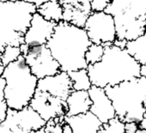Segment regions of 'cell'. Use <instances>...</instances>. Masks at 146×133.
I'll list each match as a JSON object with an SVG mask.
<instances>
[{"label": "cell", "instance_id": "cell-1", "mask_svg": "<svg viewBox=\"0 0 146 133\" xmlns=\"http://www.w3.org/2000/svg\"><path fill=\"white\" fill-rule=\"evenodd\" d=\"M91 43L84 28L61 21L46 46L59 63L61 71L69 72L88 68L85 53Z\"/></svg>", "mask_w": 146, "mask_h": 133}, {"label": "cell", "instance_id": "cell-2", "mask_svg": "<svg viewBox=\"0 0 146 133\" xmlns=\"http://www.w3.org/2000/svg\"><path fill=\"white\" fill-rule=\"evenodd\" d=\"M101 61L89 64L88 71L92 84L105 89L141 76V64L128 52L114 44L105 45Z\"/></svg>", "mask_w": 146, "mask_h": 133}, {"label": "cell", "instance_id": "cell-3", "mask_svg": "<svg viewBox=\"0 0 146 133\" xmlns=\"http://www.w3.org/2000/svg\"><path fill=\"white\" fill-rule=\"evenodd\" d=\"M37 6L24 0L0 1V52L5 46H20Z\"/></svg>", "mask_w": 146, "mask_h": 133}, {"label": "cell", "instance_id": "cell-4", "mask_svg": "<svg viewBox=\"0 0 146 133\" xmlns=\"http://www.w3.org/2000/svg\"><path fill=\"white\" fill-rule=\"evenodd\" d=\"M105 90L111 99L116 115L124 122H139L146 112V77L140 76L108 86Z\"/></svg>", "mask_w": 146, "mask_h": 133}, {"label": "cell", "instance_id": "cell-5", "mask_svg": "<svg viewBox=\"0 0 146 133\" xmlns=\"http://www.w3.org/2000/svg\"><path fill=\"white\" fill-rule=\"evenodd\" d=\"M3 77L6 81L5 101L8 107L20 110L29 106L37 90L39 79L32 73L23 55L5 66Z\"/></svg>", "mask_w": 146, "mask_h": 133}, {"label": "cell", "instance_id": "cell-6", "mask_svg": "<svg viewBox=\"0 0 146 133\" xmlns=\"http://www.w3.org/2000/svg\"><path fill=\"white\" fill-rule=\"evenodd\" d=\"M105 11L113 17L118 39L129 41L146 32V0H112Z\"/></svg>", "mask_w": 146, "mask_h": 133}, {"label": "cell", "instance_id": "cell-7", "mask_svg": "<svg viewBox=\"0 0 146 133\" xmlns=\"http://www.w3.org/2000/svg\"><path fill=\"white\" fill-rule=\"evenodd\" d=\"M46 121L29 105L20 110L10 108L0 122V133H31L44 128Z\"/></svg>", "mask_w": 146, "mask_h": 133}, {"label": "cell", "instance_id": "cell-8", "mask_svg": "<svg viewBox=\"0 0 146 133\" xmlns=\"http://www.w3.org/2000/svg\"><path fill=\"white\" fill-rule=\"evenodd\" d=\"M92 43L113 44L117 39L113 17L106 11H92L84 27Z\"/></svg>", "mask_w": 146, "mask_h": 133}, {"label": "cell", "instance_id": "cell-9", "mask_svg": "<svg viewBox=\"0 0 146 133\" xmlns=\"http://www.w3.org/2000/svg\"><path fill=\"white\" fill-rule=\"evenodd\" d=\"M32 73L38 78H44L61 71L59 63L52 56L46 44L29 46L23 55Z\"/></svg>", "mask_w": 146, "mask_h": 133}, {"label": "cell", "instance_id": "cell-10", "mask_svg": "<svg viewBox=\"0 0 146 133\" xmlns=\"http://www.w3.org/2000/svg\"><path fill=\"white\" fill-rule=\"evenodd\" d=\"M29 106L33 107L46 122L66 115V101L48 92L37 89Z\"/></svg>", "mask_w": 146, "mask_h": 133}, {"label": "cell", "instance_id": "cell-11", "mask_svg": "<svg viewBox=\"0 0 146 133\" xmlns=\"http://www.w3.org/2000/svg\"><path fill=\"white\" fill-rule=\"evenodd\" d=\"M56 25L57 22L46 20L36 11L25 33L24 43L29 46L46 44L54 33Z\"/></svg>", "mask_w": 146, "mask_h": 133}, {"label": "cell", "instance_id": "cell-12", "mask_svg": "<svg viewBox=\"0 0 146 133\" xmlns=\"http://www.w3.org/2000/svg\"><path fill=\"white\" fill-rule=\"evenodd\" d=\"M63 7V21L84 28L92 13L91 0H59Z\"/></svg>", "mask_w": 146, "mask_h": 133}, {"label": "cell", "instance_id": "cell-13", "mask_svg": "<svg viewBox=\"0 0 146 133\" xmlns=\"http://www.w3.org/2000/svg\"><path fill=\"white\" fill-rule=\"evenodd\" d=\"M89 93L92 101L90 111L92 112L102 124L108 123L110 119L117 116L113 102L105 89L92 85L89 89Z\"/></svg>", "mask_w": 146, "mask_h": 133}, {"label": "cell", "instance_id": "cell-14", "mask_svg": "<svg viewBox=\"0 0 146 133\" xmlns=\"http://www.w3.org/2000/svg\"><path fill=\"white\" fill-rule=\"evenodd\" d=\"M37 89L48 92L65 101L73 90V88L68 72L61 71L55 75L39 79Z\"/></svg>", "mask_w": 146, "mask_h": 133}, {"label": "cell", "instance_id": "cell-15", "mask_svg": "<svg viewBox=\"0 0 146 133\" xmlns=\"http://www.w3.org/2000/svg\"><path fill=\"white\" fill-rule=\"evenodd\" d=\"M73 133H98L102 126V121L90 111L73 116H64Z\"/></svg>", "mask_w": 146, "mask_h": 133}, {"label": "cell", "instance_id": "cell-16", "mask_svg": "<svg viewBox=\"0 0 146 133\" xmlns=\"http://www.w3.org/2000/svg\"><path fill=\"white\" fill-rule=\"evenodd\" d=\"M66 116H73L84 113L90 110L92 101L89 90H74L73 89L67 99Z\"/></svg>", "mask_w": 146, "mask_h": 133}, {"label": "cell", "instance_id": "cell-17", "mask_svg": "<svg viewBox=\"0 0 146 133\" xmlns=\"http://www.w3.org/2000/svg\"><path fill=\"white\" fill-rule=\"evenodd\" d=\"M37 12L48 21L59 22L63 21V7L59 0H50L37 6Z\"/></svg>", "mask_w": 146, "mask_h": 133}, {"label": "cell", "instance_id": "cell-18", "mask_svg": "<svg viewBox=\"0 0 146 133\" xmlns=\"http://www.w3.org/2000/svg\"><path fill=\"white\" fill-rule=\"evenodd\" d=\"M125 49L141 64H146V32L126 43Z\"/></svg>", "mask_w": 146, "mask_h": 133}, {"label": "cell", "instance_id": "cell-19", "mask_svg": "<svg viewBox=\"0 0 146 133\" xmlns=\"http://www.w3.org/2000/svg\"><path fill=\"white\" fill-rule=\"evenodd\" d=\"M74 90H89L92 87V82L87 68L68 72Z\"/></svg>", "mask_w": 146, "mask_h": 133}, {"label": "cell", "instance_id": "cell-20", "mask_svg": "<svg viewBox=\"0 0 146 133\" xmlns=\"http://www.w3.org/2000/svg\"><path fill=\"white\" fill-rule=\"evenodd\" d=\"M125 122L118 116L110 119L108 123L103 124L98 133H125Z\"/></svg>", "mask_w": 146, "mask_h": 133}, {"label": "cell", "instance_id": "cell-21", "mask_svg": "<svg viewBox=\"0 0 146 133\" xmlns=\"http://www.w3.org/2000/svg\"><path fill=\"white\" fill-rule=\"evenodd\" d=\"M105 52V46L101 44L91 43L85 53V59L88 64H94L101 61Z\"/></svg>", "mask_w": 146, "mask_h": 133}, {"label": "cell", "instance_id": "cell-22", "mask_svg": "<svg viewBox=\"0 0 146 133\" xmlns=\"http://www.w3.org/2000/svg\"><path fill=\"white\" fill-rule=\"evenodd\" d=\"M22 54L20 46H5L4 52L1 53L2 62L5 66H7L11 62L16 61Z\"/></svg>", "mask_w": 146, "mask_h": 133}, {"label": "cell", "instance_id": "cell-23", "mask_svg": "<svg viewBox=\"0 0 146 133\" xmlns=\"http://www.w3.org/2000/svg\"><path fill=\"white\" fill-rule=\"evenodd\" d=\"M64 123V116L55 118L46 122L44 130L45 132L63 133V124Z\"/></svg>", "mask_w": 146, "mask_h": 133}, {"label": "cell", "instance_id": "cell-24", "mask_svg": "<svg viewBox=\"0 0 146 133\" xmlns=\"http://www.w3.org/2000/svg\"><path fill=\"white\" fill-rule=\"evenodd\" d=\"M112 0H91L92 11H105Z\"/></svg>", "mask_w": 146, "mask_h": 133}, {"label": "cell", "instance_id": "cell-25", "mask_svg": "<svg viewBox=\"0 0 146 133\" xmlns=\"http://www.w3.org/2000/svg\"><path fill=\"white\" fill-rule=\"evenodd\" d=\"M139 129L138 122L129 121L125 122V132L126 133H137Z\"/></svg>", "mask_w": 146, "mask_h": 133}, {"label": "cell", "instance_id": "cell-26", "mask_svg": "<svg viewBox=\"0 0 146 133\" xmlns=\"http://www.w3.org/2000/svg\"><path fill=\"white\" fill-rule=\"evenodd\" d=\"M9 107L5 101H0V122L5 119Z\"/></svg>", "mask_w": 146, "mask_h": 133}, {"label": "cell", "instance_id": "cell-27", "mask_svg": "<svg viewBox=\"0 0 146 133\" xmlns=\"http://www.w3.org/2000/svg\"><path fill=\"white\" fill-rule=\"evenodd\" d=\"M6 81L3 76H0V101H5V89Z\"/></svg>", "mask_w": 146, "mask_h": 133}, {"label": "cell", "instance_id": "cell-28", "mask_svg": "<svg viewBox=\"0 0 146 133\" xmlns=\"http://www.w3.org/2000/svg\"><path fill=\"white\" fill-rule=\"evenodd\" d=\"M126 43H127V40H121V39H116L115 40V41L113 43V44H114L115 46H119V47H120V48H125V46H126Z\"/></svg>", "mask_w": 146, "mask_h": 133}, {"label": "cell", "instance_id": "cell-29", "mask_svg": "<svg viewBox=\"0 0 146 133\" xmlns=\"http://www.w3.org/2000/svg\"><path fill=\"white\" fill-rule=\"evenodd\" d=\"M138 126H139L138 130H144V129H146V112L144 113L143 118L138 122Z\"/></svg>", "mask_w": 146, "mask_h": 133}, {"label": "cell", "instance_id": "cell-30", "mask_svg": "<svg viewBox=\"0 0 146 133\" xmlns=\"http://www.w3.org/2000/svg\"><path fill=\"white\" fill-rule=\"evenodd\" d=\"M63 133H73L70 125L66 122H64L63 124Z\"/></svg>", "mask_w": 146, "mask_h": 133}, {"label": "cell", "instance_id": "cell-31", "mask_svg": "<svg viewBox=\"0 0 146 133\" xmlns=\"http://www.w3.org/2000/svg\"><path fill=\"white\" fill-rule=\"evenodd\" d=\"M24 1H28V2L33 3L36 6H39V5H40L41 4H43V3H45L46 1H50V0H24Z\"/></svg>", "mask_w": 146, "mask_h": 133}, {"label": "cell", "instance_id": "cell-32", "mask_svg": "<svg viewBox=\"0 0 146 133\" xmlns=\"http://www.w3.org/2000/svg\"><path fill=\"white\" fill-rule=\"evenodd\" d=\"M141 76L146 77V64L141 65Z\"/></svg>", "mask_w": 146, "mask_h": 133}, {"label": "cell", "instance_id": "cell-33", "mask_svg": "<svg viewBox=\"0 0 146 133\" xmlns=\"http://www.w3.org/2000/svg\"><path fill=\"white\" fill-rule=\"evenodd\" d=\"M5 66L4 64L0 65V76H3L4 71H5Z\"/></svg>", "mask_w": 146, "mask_h": 133}, {"label": "cell", "instance_id": "cell-34", "mask_svg": "<svg viewBox=\"0 0 146 133\" xmlns=\"http://www.w3.org/2000/svg\"><path fill=\"white\" fill-rule=\"evenodd\" d=\"M137 133H146V129H144V130H138Z\"/></svg>", "mask_w": 146, "mask_h": 133}, {"label": "cell", "instance_id": "cell-35", "mask_svg": "<svg viewBox=\"0 0 146 133\" xmlns=\"http://www.w3.org/2000/svg\"><path fill=\"white\" fill-rule=\"evenodd\" d=\"M1 53H2V52H0V65H2V64H3V62H2V58H1Z\"/></svg>", "mask_w": 146, "mask_h": 133}, {"label": "cell", "instance_id": "cell-36", "mask_svg": "<svg viewBox=\"0 0 146 133\" xmlns=\"http://www.w3.org/2000/svg\"><path fill=\"white\" fill-rule=\"evenodd\" d=\"M0 1H16V0H0Z\"/></svg>", "mask_w": 146, "mask_h": 133}]
</instances>
